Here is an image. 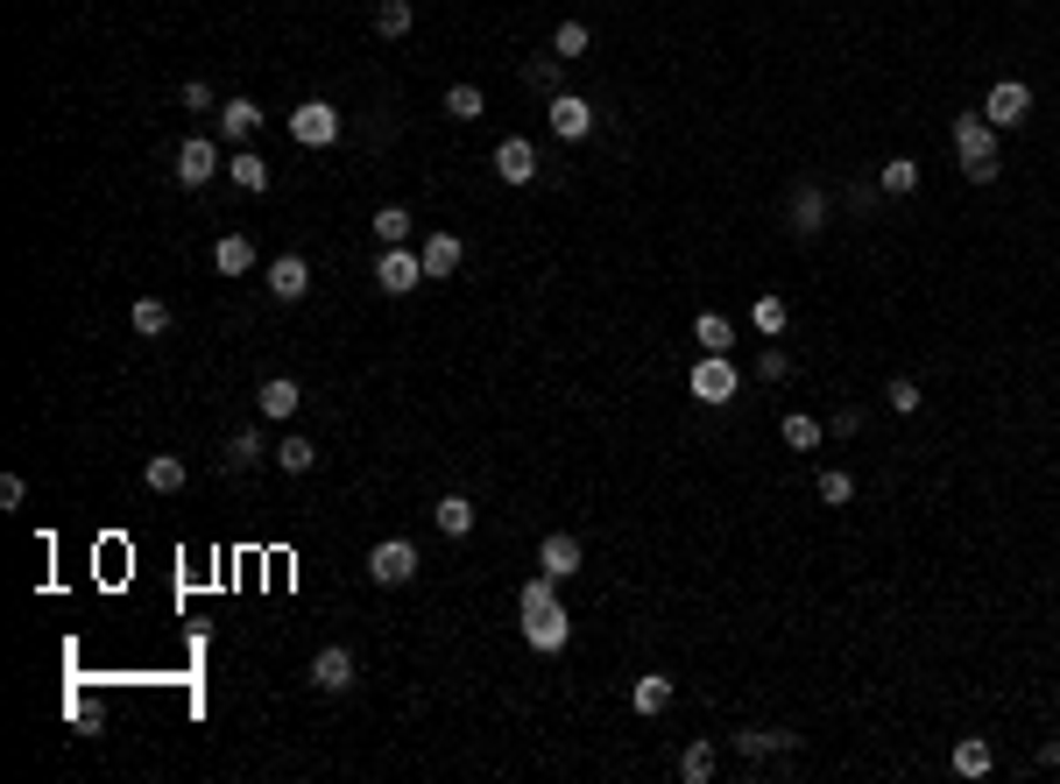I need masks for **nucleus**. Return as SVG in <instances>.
I'll list each match as a JSON object with an SVG mask.
<instances>
[{"instance_id":"a878e982","label":"nucleus","mask_w":1060,"mask_h":784,"mask_svg":"<svg viewBox=\"0 0 1060 784\" xmlns=\"http://www.w3.org/2000/svg\"><path fill=\"white\" fill-rule=\"evenodd\" d=\"M431 523H439L445 537H467V531H474V502H467V495H439V509H431Z\"/></svg>"},{"instance_id":"bb28decb","label":"nucleus","mask_w":1060,"mask_h":784,"mask_svg":"<svg viewBox=\"0 0 1060 784\" xmlns=\"http://www.w3.org/2000/svg\"><path fill=\"white\" fill-rule=\"evenodd\" d=\"M559 79H565V57H531V64H524V85H531V93H545V99H559Z\"/></svg>"},{"instance_id":"393cba45","label":"nucleus","mask_w":1060,"mask_h":784,"mask_svg":"<svg viewBox=\"0 0 1060 784\" xmlns=\"http://www.w3.org/2000/svg\"><path fill=\"white\" fill-rule=\"evenodd\" d=\"M227 177H234L241 191H255V199L269 191V163L255 156V149H234V156H227Z\"/></svg>"},{"instance_id":"2eb2a0df","label":"nucleus","mask_w":1060,"mask_h":784,"mask_svg":"<svg viewBox=\"0 0 1060 784\" xmlns=\"http://www.w3.org/2000/svg\"><path fill=\"white\" fill-rule=\"evenodd\" d=\"M184 480H191V466L177 460V452H148V460H142V488L148 495H177Z\"/></svg>"},{"instance_id":"c85d7f7f","label":"nucleus","mask_w":1060,"mask_h":784,"mask_svg":"<svg viewBox=\"0 0 1060 784\" xmlns=\"http://www.w3.org/2000/svg\"><path fill=\"white\" fill-rule=\"evenodd\" d=\"M410 22H417V14H410V0H376V36H382V43L410 36Z\"/></svg>"},{"instance_id":"e433bc0d","label":"nucleus","mask_w":1060,"mask_h":784,"mask_svg":"<svg viewBox=\"0 0 1060 784\" xmlns=\"http://www.w3.org/2000/svg\"><path fill=\"white\" fill-rule=\"evenodd\" d=\"M410 213H403V205H382V213H376V240H382V248H403V240H410Z\"/></svg>"},{"instance_id":"ea45409f","label":"nucleus","mask_w":1060,"mask_h":784,"mask_svg":"<svg viewBox=\"0 0 1060 784\" xmlns=\"http://www.w3.org/2000/svg\"><path fill=\"white\" fill-rule=\"evenodd\" d=\"M884 396H891V411H898V417H913L919 403H927V396H919V382H913V375H898V382H891Z\"/></svg>"},{"instance_id":"aec40b11","label":"nucleus","mask_w":1060,"mask_h":784,"mask_svg":"<svg viewBox=\"0 0 1060 784\" xmlns=\"http://www.w3.org/2000/svg\"><path fill=\"white\" fill-rule=\"evenodd\" d=\"M417 254H425V276H431V283H445V276L460 269V254H467V248H460V234H431Z\"/></svg>"},{"instance_id":"cd10ccee","label":"nucleus","mask_w":1060,"mask_h":784,"mask_svg":"<svg viewBox=\"0 0 1060 784\" xmlns=\"http://www.w3.org/2000/svg\"><path fill=\"white\" fill-rule=\"evenodd\" d=\"M714 771H722V749H714V743H693L679 757V777L686 784H714Z\"/></svg>"},{"instance_id":"9d476101","label":"nucleus","mask_w":1060,"mask_h":784,"mask_svg":"<svg viewBox=\"0 0 1060 784\" xmlns=\"http://www.w3.org/2000/svg\"><path fill=\"white\" fill-rule=\"evenodd\" d=\"M827 213H834L827 191H820V185H799V191H793V205H785V226H793L799 240H813L820 226H827Z\"/></svg>"},{"instance_id":"1a4fd4ad","label":"nucleus","mask_w":1060,"mask_h":784,"mask_svg":"<svg viewBox=\"0 0 1060 784\" xmlns=\"http://www.w3.org/2000/svg\"><path fill=\"white\" fill-rule=\"evenodd\" d=\"M537 142H524V134H510V142H496V177L502 185H537Z\"/></svg>"},{"instance_id":"6ab92c4d","label":"nucleus","mask_w":1060,"mask_h":784,"mask_svg":"<svg viewBox=\"0 0 1060 784\" xmlns=\"http://www.w3.org/2000/svg\"><path fill=\"white\" fill-rule=\"evenodd\" d=\"M213 269H219V276H248V269H255V240H248V234H219L213 240Z\"/></svg>"},{"instance_id":"a211bd4d","label":"nucleus","mask_w":1060,"mask_h":784,"mask_svg":"<svg viewBox=\"0 0 1060 784\" xmlns=\"http://www.w3.org/2000/svg\"><path fill=\"white\" fill-rule=\"evenodd\" d=\"M255 403H262V417H276V425H290V417H297V403H305V389H297L290 375H269Z\"/></svg>"},{"instance_id":"4c0bfd02","label":"nucleus","mask_w":1060,"mask_h":784,"mask_svg":"<svg viewBox=\"0 0 1060 784\" xmlns=\"http://www.w3.org/2000/svg\"><path fill=\"white\" fill-rule=\"evenodd\" d=\"M778 431H785V446H793V452H813L820 439H827V431H820V425H813V417H806V411H793V417H785Z\"/></svg>"},{"instance_id":"c03bdc74","label":"nucleus","mask_w":1060,"mask_h":784,"mask_svg":"<svg viewBox=\"0 0 1060 784\" xmlns=\"http://www.w3.org/2000/svg\"><path fill=\"white\" fill-rule=\"evenodd\" d=\"M1039 763H1047V771L1060 763V735H1047V743H1039Z\"/></svg>"},{"instance_id":"c756f323","label":"nucleus","mask_w":1060,"mask_h":784,"mask_svg":"<svg viewBox=\"0 0 1060 784\" xmlns=\"http://www.w3.org/2000/svg\"><path fill=\"white\" fill-rule=\"evenodd\" d=\"M276 466H283V474H311V466H319V446H311L305 431H290V439L276 446Z\"/></svg>"},{"instance_id":"4be33fe9","label":"nucleus","mask_w":1060,"mask_h":784,"mask_svg":"<svg viewBox=\"0 0 1060 784\" xmlns=\"http://www.w3.org/2000/svg\"><path fill=\"white\" fill-rule=\"evenodd\" d=\"M954 777H990V763H997V749L982 743V735H962V743H954Z\"/></svg>"},{"instance_id":"f8f14e48","label":"nucleus","mask_w":1060,"mask_h":784,"mask_svg":"<svg viewBox=\"0 0 1060 784\" xmlns=\"http://www.w3.org/2000/svg\"><path fill=\"white\" fill-rule=\"evenodd\" d=\"M305 290H311V262L305 254H276V262H269V297H276V305H297Z\"/></svg>"},{"instance_id":"dca6fc26","label":"nucleus","mask_w":1060,"mask_h":784,"mask_svg":"<svg viewBox=\"0 0 1060 784\" xmlns=\"http://www.w3.org/2000/svg\"><path fill=\"white\" fill-rule=\"evenodd\" d=\"M219 134H227L234 149H248L262 134V107L255 99H227V107H219Z\"/></svg>"},{"instance_id":"9b49d317","label":"nucleus","mask_w":1060,"mask_h":784,"mask_svg":"<svg viewBox=\"0 0 1060 784\" xmlns=\"http://www.w3.org/2000/svg\"><path fill=\"white\" fill-rule=\"evenodd\" d=\"M524 643L531 651H565V643H573V615L565 608H545V615H524Z\"/></svg>"},{"instance_id":"5701e85b","label":"nucleus","mask_w":1060,"mask_h":784,"mask_svg":"<svg viewBox=\"0 0 1060 784\" xmlns=\"http://www.w3.org/2000/svg\"><path fill=\"white\" fill-rule=\"evenodd\" d=\"M630 706H636V714H651V721H658L665 706H671V678H665V672H644V678L630 686Z\"/></svg>"},{"instance_id":"412c9836","label":"nucleus","mask_w":1060,"mask_h":784,"mask_svg":"<svg viewBox=\"0 0 1060 784\" xmlns=\"http://www.w3.org/2000/svg\"><path fill=\"white\" fill-rule=\"evenodd\" d=\"M262 452H269V439H262L255 425H248V431H234V439H227V452H219V460H227V474H255Z\"/></svg>"},{"instance_id":"f704fd0d","label":"nucleus","mask_w":1060,"mask_h":784,"mask_svg":"<svg viewBox=\"0 0 1060 784\" xmlns=\"http://www.w3.org/2000/svg\"><path fill=\"white\" fill-rule=\"evenodd\" d=\"M813 488H820V502H827V509L856 502V474H842V466H820V480H813Z\"/></svg>"},{"instance_id":"c9c22d12","label":"nucleus","mask_w":1060,"mask_h":784,"mask_svg":"<svg viewBox=\"0 0 1060 784\" xmlns=\"http://www.w3.org/2000/svg\"><path fill=\"white\" fill-rule=\"evenodd\" d=\"M750 319H757V333H764V340H778L785 325H793V311H785V297H757Z\"/></svg>"},{"instance_id":"2f4dec72","label":"nucleus","mask_w":1060,"mask_h":784,"mask_svg":"<svg viewBox=\"0 0 1060 784\" xmlns=\"http://www.w3.org/2000/svg\"><path fill=\"white\" fill-rule=\"evenodd\" d=\"M587 43H594L587 22H559V28H551V57H565V64H573V57H587Z\"/></svg>"},{"instance_id":"423d86ee","label":"nucleus","mask_w":1060,"mask_h":784,"mask_svg":"<svg viewBox=\"0 0 1060 784\" xmlns=\"http://www.w3.org/2000/svg\"><path fill=\"white\" fill-rule=\"evenodd\" d=\"M686 389H693L700 403H728V396H736V389H742V375L728 368V354H707V360H700L693 375H686Z\"/></svg>"},{"instance_id":"b1692460","label":"nucleus","mask_w":1060,"mask_h":784,"mask_svg":"<svg viewBox=\"0 0 1060 784\" xmlns=\"http://www.w3.org/2000/svg\"><path fill=\"white\" fill-rule=\"evenodd\" d=\"M877 191H884V199H913V191H919V163L913 156H891L884 170H877Z\"/></svg>"},{"instance_id":"f257e3e1","label":"nucleus","mask_w":1060,"mask_h":784,"mask_svg":"<svg viewBox=\"0 0 1060 784\" xmlns=\"http://www.w3.org/2000/svg\"><path fill=\"white\" fill-rule=\"evenodd\" d=\"M954 149H962V177L968 185H997L1004 177V156H997V128H990V114H962L954 120Z\"/></svg>"},{"instance_id":"72a5a7b5","label":"nucleus","mask_w":1060,"mask_h":784,"mask_svg":"<svg viewBox=\"0 0 1060 784\" xmlns=\"http://www.w3.org/2000/svg\"><path fill=\"white\" fill-rule=\"evenodd\" d=\"M516 608H524V615H545V608H559V580H551V572H537V580H524V594H516Z\"/></svg>"},{"instance_id":"ddd939ff","label":"nucleus","mask_w":1060,"mask_h":784,"mask_svg":"<svg viewBox=\"0 0 1060 784\" xmlns=\"http://www.w3.org/2000/svg\"><path fill=\"white\" fill-rule=\"evenodd\" d=\"M551 134H559V142H587V134H594V107L580 93H559V99H551Z\"/></svg>"},{"instance_id":"f03ea898","label":"nucleus","mask_w":1060,"mask_h":784,"mask_svg":"<svg viewBox=\"0 0 1060 784\" xmlns=\"http://www.w3.org/2000/svg\"><path fill=\"white\" fill-rule=\"evenodd\" d=\"M340 107L333 99H305V107H290V142H305V149H333L340 142Z\"/></svg>"},{"instance_id":"58836bf2","label":"nucleus","mask_w":1060,"mask_h":784,"mask_svg":"<svg viewBox=\"0 0 1060 784\" xmlns=\"http://www.w3.org/2000/svg\"><path fill=\"white\" fill-rule=\"evenodd\" d=\"M481 107H488L481 85H453V93H445V114H453V120H481Z\"/></svg>"},{"instance_id":"20e7f679","label":"nucleus","mask_w":1060,"mask_h":784,"mask_svg":"<svg viewBox=\"0 0 1060 784\" xmlns=\"http://www.w3.org/2000/svg\"><path fill=\"white\" fill-rule=\"evenodd\" d=\"M368 580L376 586H410L417 580V545L410 537H382V545L368 551Z\"/></svg>"},{"instance_id":"4468645a","label":"nucleus","mask_w":1060,"mask_h":784,"mask_svg":"<svg viewBox=\"0 0 1060 784\" xmlns=\"http://www.w3.org/2000/svg\"><path fill=\"white\" fill-rule=\"evenodd\" d=\"M537 572H551V580H573V572H580V537H573V531H551L545 545H537Z\"/></svg>"},{"instance_id":"6e6552de","label":"nucleus","mask_w":1060,"mask_h":784,"mask_svg":"<svg viewBox=\"0 0 1060 784\" xmlns=\"http://www.w3.org/2000/svg\"><path fill=\"white\" fill-rule=\"evenodd\" d=\"M213 170H227V163H219V149L205 142V134H191V142L177 149V185L199 191V185H213Z\"/></svg>"},{"instance_id":"7c9ffc66","label":"nucleus","mask_w":1060,"mask_h":784,"mask_svg":"<svg viewBox=\"0 0 1060 784\" xmlns=\"http://www.w3.org/2000/svg\"><path fill=\"white\" fill-rule=\"evenodd\" d=\"M128 319H134V333H142V340H163V333H170V305H163V297H142Z\"/></svg>"},{"instance_id":"473e14b6","label":"nucleus","mask_w":1060,"mask_h":784,"mask_svg":"<svg viewBox=\"0 0 1060 784\" xmlns=\"http://www.w3.org/2000/svg\"><path fill=\"white\" fill-rule=\"evenodd\" d=\"M693 340L707 346V354H728V340H736V325H728L722 311H700V319H693Z\"/></svg>"},{"instance_id":"0eeeda50","label":"nucleus","mask_w":1060,"mask_h":784,"mask_svg":"<svg viewBox=\"0 0 1060 784\" xmlns=\"http://www.w3.org/2000/svg\"><path fill=\"white\" fill-rule=\"evenodd\" d=\"M354 678H361V665H354L347 643H325V651L311 657V686H319V692H347Z\"/></svg>"},{"instance_id":"39448f33","label":"nucleus","mask_w":1060,"mask_h":784,"mask_svg":"<svg viewBox=\"0 0 1060 784\" xmlns=\"http://www.w3.org/2000/svg\"><path fill=\"white\" fill-rule=\"evenodd\" d=\"M376 283H382V297H410L417 283H425V254H417V248H382Z\"/></svg>"},{"instance_id":"79ce46f5","label":"nucleus","mask_w":1060,"mask_h":784,"mask_svg":"<svg viewBox=\"0 0 1060 784\" xmlns=\"http://www.w3.org/2000/svg\"><path fill=\"white\" fill-rule=\"evenodd\" d=\"M22 502H28V480L8 474V480H0V509H22Z\"/></svg>"},{"instance_id":"7ed1b4c3","label":"nucleus","mask_w":1060,"mask_h":784,"mask_svg":"<svg viewBox=\"0 0 1060 784\" xmlns=\"http://www.w3.org/2000/svg\"><path fill=\"white\" fill-rule=\"evenodd\" d=\"M982 114H990L997 134L1025 128V114H1033V85H1025V79H997L990 93H982Z\"/></svg>"},{"instance_id":"f3484780","label":"nucleus","mask_w":1060,"mask_h":784,"mask_svg":"<svg viewBox=\"0 0 1060 784\" xmlns=\"http://www.w3.org/2000/svg\"><path fill=\"white\" fill-rule=\"evenodd\" d=\"M736 749H742V757H757V763H764V757H793V749H799V735H785V728H736Z\"/></svg>"},{"instance_id":"37998d69","label":"nucleus","mask_w":1060,"mask_h":784,"mask_svg":"<svg viewBox=\"0 0 1060 784\" xmlns=\"http://www.w3.org/2000/svg\"><path fill=\"white\" fill-rule=\"evenodd\" d=\"M862 431V411H834V439H856Z\"/></svg>"},{"instance_id":"a19ab883","label":"nucleus","mask_w":1060,"mask_h":784,"mask_svg":"<svg viewBox=\"0 0 1060 784\" xmlns=\"http://www.w3.org/2000/svg\"><path fill=\"white\" fill-rule=\"evenodd\" d=\"M757 375H764V382H785V375H793V354H785V346H764V354H757Z\"/></svg>"}]
</instances>
